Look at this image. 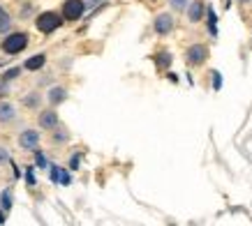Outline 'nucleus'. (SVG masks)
Returning <instances> with one entry per match:
<instances>
[{
    "label": "nucleus",
    "mask_w": 252,
    "mask_h": 226,
    "mask_svg": "<svg viewBox=\"0 0 252 226\" xmlns=\"http://www.w3.org/2000/svg\"><path fill=\"white\" fill-rule=\"evenodd\" d=\"M2 51L7 53V56H16V53H21L26 46H28V35L26 32H12L7 37L2 39Z\"/></svg>",
    "instance_id": "nucleus-1"
},
{
    "label": "nucleus",
    "mask_w": 252,
    "mask_h": 226,
    "mask_svg": "<svg viewBox=\"0 0 252 226\" xmlns=\"http://www.w3.org/2000/svg\"><path fill=\"white\" fill-rule=\"evenodd\" d=\"M35 26H37L39 32H54L56 28H61L63 26V16L56 14V12H44V14L37 16V21H35Z\"/></svg>",
    "instance_id": "nucleus-2"
},
{
    "label": "nucleus",
    "mask_w": 252,
    "mask_h": 226,
    "mask_svg": "<svg viewBox=\"0 0 252 226\" xmlns=\"http://www.w3.org/2000/svg\"><path fill=\"white\" fill-rule=\"evenodd\" d=\"M86 12V0H65L63 5V19L67 21H79Z\"/></svg>",
    "instance_id": "nucleus-3"
},
{
    "label": "nucleus",
    "mask_w": 252,
    "mask_h": 226,
    "mask_svg": "<svg viewBox=\"0 0 252 226\" xmlns=\"http://www.w3.org/2000/svg\"><path fill=\"white\" fill-rule=\"evenodd\" d=\"M206 58H208V49L204 44H192L190 49H188V53H185V60H188V65H192V67L204 65Z\"/></svg>",
    "instance_id": "nucleus-4"
},
{
    "label": "nucleus",
    "mask_w": 252,
    "mask_h": 226,
    "mask_svg": "<svg viewBox=\"0 0 252 226\" xmlns=\"http://www.w3.org/2000/svg\"><path fill=\"white\" fill-rule=\"evenodd\" d=\"M153 30L158 35H169V32L174 30V16L171 14H158L153 21Z\"/></svg>",
    "instance_id": "nucleus-5"
},
{
    "label": "nucleus",
    "mask_w": 252,
    "mask_h": 226,
    "mask_svg": "<svg viewBox=\"0 0 252 226\" xmlns=\"http://www.w3.org/2000/svg\"><path fill=\"white\" fill-rule=\"evenodd\" d=\"M19 145H21L23 150H35L39 145V132L37 129H26V132H21V136H19Z\"/></svg>",
    "instance_id": "nucleus-6"
},
{
    "label": "nucleus",
    "mask_w": 252,
    "mask_h": 226,
    "mask_svg": "<svg viewBox=\"0 0 252 226\" xmlns=\"http://www.w3.org/2000/svg\"><path fill=\"white\" fill-rule=\"evenodd\" d=\"M204 12H206V5H204L201 0H192L190 7H188V19H190L192 23H199L201 16H204Z\"/></svg>",
    "instance_id": "nucleus-7"
},
{
    "label": "nucleus",
    "mask_w": 252,
    "mask_h": 226,
    "mask_svg": "<svg viewBox=\"0 0 252 226\" xmlns=\"http://www.w3.org/2000/svg\"><path fill=\"white\" fill-rule=\"evenodd\" d=\"M39 127L42 129H56L58 127V113L56 111H42L39 113Z\"/></svg>",
    "instance_id": "nucleus-8"
},
{
    "label": "nucleus",
    "mask_w": 252,
    "mask_h": 226,
    "mask_svg": "<svg viewBox=\"0 0 252 226\" xmlns=\"http://www.w3.org/2000/svg\"><path fill=\"white\" fill-rule=\"evenodd\" d=\"M49 169H51V180H54L56 185H65V187H67L69 182H72V178H69V173L65 169H61V166H49Z\"/></svg>",
    "instance_id": "nucleus-9"
},
{
    "label": "nucleus",
    "mask_w": 252,
    "mask_h": 226,
    "mask_svg": "<svg viewBox=\"0 0 252 226\" xmlns=\"http://www.w3.org/2000/svg\"><path fill=\"white\" fill-rule=\"evenodd\" d=\"M16 118V109L9 102H0V122H12Z\"/></svg>",
    "instance_id": "nucleus-10"
},
{
    "label": "nucleus",
    "mask_w": 252,
    "mask_h": 226,
    "mask_svg": "<svg viewBox=\"0 0 252 226\" xmlns=\"http://www.w3.org/2000/svg\"><path fill=\"white\" fill-rule=\"evenodd\" d=\"M155 67H160V69H167L169 65H171V53L169 51H160V53H155Z\"/></svg>",
    "instance_id": "nucleus-11"
},
{
    "label": "nucleus",
    "mask_w": 252,
    "mask_h": 226,
    "mask_svg": "<svg viewBox=\"0 0 252 226\" xmlns=\"http://www.w3.org/2000/svg\"><path fill=\"white\" fill-rule=\"evenodd\" d=\"M65 97H67V90H65V88H51V90H49V102H51V104H61V102H65Z\"/></svg>",
    "instance_id": "nucleus-12"
},
{
    "label": "nucleus",
    "mask_w": 252,
    "mask_h": 226,
    "mask_svg": "<svg viewBox=\"0 0 252 226\" xmlns=\"http://www.w3.org/2000/svg\"><path fill=\"white\" fill-rule=\"evenodd\" d=\"M44 62H46V56H32L31 60H26V69H31V72H35V69H42L44 67Z\"/></svg>",
    "instance_id": "nucleus-13"
},
{
    "label": "nucleus",
    "mask_w": 252,
    "mask_h": 226,
    "mask_svg": "<svg viewBox=\"0 0 252 226\" xmlns=\"http://www.w3.org/2000/svg\"><path fill=\"white\" fill-rule=\"evenodd\" d=\"M9 208H12V189H2L0 192V210H5L7 212Z\"/></svg>",
    "instance_id": "nucleus-14"
},
{
    "label": "nucleus",
    "mask_w": 252,
    "mask_h": 226,
    "mask_svg": "<svg viewBox=\"0 0 252 226\" xmlns=\"http://www.w3.org/2000/svg\"><path fill=\"white\" fill-rule=\"evenodd\" d=\"M12 28V16L7 14V9L0 7V32H7Z\"/></svg>",
    "instance_id": "nucleus-15"
},
{
    "label": "nucleus",
    "mask_w": 252,
    "mask_h": 226,
    "mask_svg": "<svg viewBox=\"0 0 252 226\" xmlns=\"http://www.w3.org/2000/svg\"><path fill=\"white\" fill-rule=\"evenodd\" d=\"M54 143H65V141H69V134H67V129H63V127H56L54 132Z\"/></svg>",
    "instance_id": "nucleus-16"
},
{
    "label": "nucleus",
    "mask_w": 252,
    "mask_h": 226,
    "mask_svg": "<svg viewBox=\"0 0 252 226\" xmlns=\"http://www.w3.org/2000/svg\"><path fill=\"white\" fill-rule=\"evenodd\" d=\"M206 14H208V30H211V35H218V30H215V21H218V19H215V12H213V7H208L206 9Z\"/></svg>",
    "instance_id": "nucleus-17"
},
{
    "label": "nucleus",
    "mask_w": 252,
    "mask_h": 226,
    "mask_svg": "<svg viewBox=\"0 0 252 226\" xmlns=\"http://www.w3.org/2000/svg\"><path fill=\"white\" fill-rule=\"evenodd\" d=\"M188 2H190V0H169V5H171L176 12H183V9H188Z\"/></svg>",
    "instance_id": "nucleus-18"
},
{
    "label": "nucleus",
    "mask_w": 252,
    "mask_h": 226,
    "mask_svg": "<svg viewBox=\"0 0 252 226\" xmlns=\"http://www.w3.org/2000/svg\"><path fill=\"white\" fill-rule=\"evenodd\" d=\"M35 164L39 166V169H46V157H44V152H39V150H35Z\"/></svg>",
    "instance_id": "nucleus-19"
},
{
    "label": "nucleus",
    "mask_w": 252,
    "mask_h": 226,
    "mask_svg": "<svg viewBox=\"0 0 252 226\" xmlns=\"http://www.w3.org/2000/svg\"><path fill=\"white\" fill-rule=\"evenodd\" d=\"M220 85H222L220 72H213V88H215V90H220Z\"/></svg>",
    "instance_id": "nucleus-20"
},
{
    "label": "nucleus",
    "mask_w": 252,
    "mask_h": 226,
    "mask_svg": "<svg viewBox=\"0 0 252 226\" xmlns=\"http://www.w3.org/2000/svg\"><path fill=\"white\" fill-rule=\"evenodd\" d=\"M69 169H72V171H77L79 169V155H72V159H69Z\"/></svg>",
    "instance_id": "nucleus-21"
},
{
    "label": "nucleus",
    "mask_w": 252,
    "mask_h": 226,
    "mask_svg": "<svg viewBox=\"0 0 252 226\" xmlns=\"http://www.w3.org/2000/svg\"><path fill=\"white\" fill-rule=\"evenodd\" d=\"M7 159H9L7 148H0V164H2V162H7Z\"/></svg>",
    "instance_id": "nucleus-22"
},
{
    "label": "nucleus",
    "mask_w": 252,
    "mask_h": 226,
    "mask_svg": "<svg viewBox=\"0 0 252 226\" xmlns=\"http://www.w3.org/2000/svg\"><path fill=\"white\" fill-rule=\"evenodd\" d=\"M19 72H21V69H19V67H16V69H9L7 74H5V79H7V81H9V79H14V76L19 74Z\"/></svg>",
    "instance_id": "nucleus-23"
},
{
    "label": "nucleus",
    "mask_w": 252,
    "mask_h": 226,
    "mask_svg": "<svg viewBox=\"0 0 252 226\" xmlns=\"http://www.w3.org/2000/svg\"><path fill=\"white\" fill-rule=\"evenodd\" d=\"M238 2H252V0H238Z\"/></svg>",
    "instance_id": "nucleus-24"
},
{
    "label": "nucleus",
    "mask_w": 252,
    "mask_h": 226,
    "mask_svg": "<svg viewBox=\"0 0 252 226\" xmlns=\"http://www.w3.org/2000/svg\"><path fill=\"white\" fill-rule=\"evenodd\" d=\"M2 222H5V217H0V224H2Z\"/></svg>",
    "instance_id": "nucleus-25"
}]
</instances>
